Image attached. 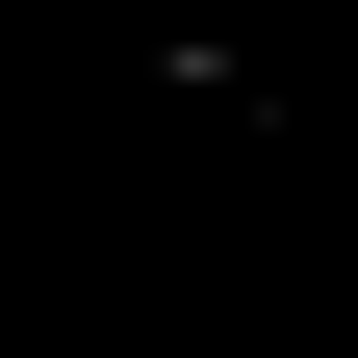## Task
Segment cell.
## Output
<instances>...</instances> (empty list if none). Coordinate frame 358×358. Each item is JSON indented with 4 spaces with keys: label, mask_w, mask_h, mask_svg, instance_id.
I'll return each mask as SVG.
<instances>
[{
    "label": "cell",
    "mask_w": 358,
    "mask_h": 358,
    "mask_svg": "<svg viewBox=\"0 0 358 358\" xmlns=\"http://www.w3.org/2000/svg\"><path fill=\"white\" fill-rule=\"evenodd\" d=\"M333 282H358V205H333Z\"/></svg>",
    "instance_id": "1"
}]
</instances>
